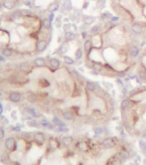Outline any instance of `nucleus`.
I'll return each instance as SVG.
<instances>
[{
	"mask_svg": "<svg viewBox=\"0 0 146 165\" xmlns=\"http://www.w3.org/2000/svg\"><path fill=\"white\" fill-rule=\"evenodd\" d=\"M92 68L94 69L95 71H97V72H101L103 70V68H104V65L101 63H99V62H97V61H92Z\"/></svg>",
	"mask_w": 146,
	"mask_h": 165,
	"instance_id": "1a4fd4ad",
	"label": "nucleus"
},
{
	"mask_svg": "<svg viewBox=\"0 0 146 165\" xmlns=\"http://www.w3.org/2000/svg\"><path fill=\"white\" fill-rule=\"evenodd\" d=\"M63 8L64 9H66L67 10H72V8H73V5H72V2H71L70 0H65L63 3Z\"/></svg>",
	"mask_w": 146,
	"mask_h": 165,
	"instance_id": "cd10ccee",
	"label": "nucleus"
},
{
	"mask_svg": "<svg viewBox=\"0 0 146 165\" xmlns=\"http://www.w3.org/2000/svg\"><path fill=\"white\" fill-rule=\"evenodd\" d=\"M10 99L14 103H17L21 100V94L19 92H12L10 95Z\"/></svg>",
	"mask_w": 146,
	"mask_h": 165,
	"instance_id": "4468645a",
	"label": "nucleus"
},
{
	"mask_svg": "<svg viewBox=\"0 0 146 165\" xmlns=\"http://www.w3.org/2000/svg\"><path fill=\"white\" fill-rule=\"evenodd\" d=\"M29 68H30V64L27 62H24V63H21V65H20V69H21V71H23V72L28 71Z\"/></svg>",
	"mask_w": 146,
	"mask_h": 165,
	"instance_id": "393cba45",
	"label": "nucleus"
},
{
	"mask_svg": "<svg viewBox=\"0 0 146 165\" xmlns=\"http://www.w3.org/2000/svg\"><path fill=\"white\" fill-rule=\"evenodd\" d=\"M3 55H4V57H10V56L12 55V50L6 48V49H4V51H3Z\"/></svg>",
	"mask_w": 146,
	"mask_h": 165,
	"instance_id": "7c9ffc66",
	"label": "nucleus"
},
{
	"mask_svg": "<svg viewBox=\"0 0 146 165\" xmlns=\"http://www.w3.org/2000/svg\"><path fill=\"white\" fill-rule=\"evenodd\" d=\"M34 64L37 67H45L46 64V62L43 57H38L34 60Z\"/></svg>",
	"mask_w": 146,
	"mask_h": 165,
	"instance_id": "f3484780",
	"label": "nucleus"
},
{
	"mask_svg": "<svg viewBox=\"0 0 146 165\" xmlns=\"http://www.w3.org/2000/svg\"><path fill=\"white\" fill-rule=\"evenodd\" d=\"M102 145L105 149H111L116 145V142L114 138H106L102 141Z\"/></svg>",
	"mask_w": 146,
	"mask_h": 165,
	"instance_id": "f257e3e1",
	"label": "nucleus"
},
{
	"mask_svg": "<svg viewBox=\"0 0 146 165\" xmlns=\"http://www.w3.org/2000/svg\"><path fill=\"white\" fill-rule=\"evenodd\" d=\"M76 38V35L73 32H70V31H67L65 34H64V39L66 40L67 42H71V41H73Z\"/></svg>",
	"mask_w": 146,
	"mask_h": 165,
	"instance_id": "6e6552de",
	"label": "nucleus"
},
{
	"mask_svg": "<svg viewBox=\"0 0 146 165\" xmlns=\"http://www.w3.org/2000/svg\"><path fill=\"white\" fill-rule=\"evenodd\" d=\"M3 5L4 6V8H6L7 10H12V9H14L15 4V3L11 0H4V3H3Z\"/></svg>",
	"mask_w": 146,
	"mask_h": 165,
	"instance_id": "2eb2a0df",
	"label": "nucleus"
},
{
	"mask_svg": "<svg viewBox=\"0 0 146 165\" xmlns=\"http://www.w3.org/2000/svg\"><path fill=\"white\" fill-rule=\"evenodd\" d=\"M127 92H128V90H127V87H123L122 88V94L123 95H126L127 94Z\"/></svg>",
	"mask_w": 146,
	"mask_h": 165,
	"instance_id": "58836bf2",
	"label": "nucleus"
},
{
	"mask_svg": "<svg viewBox=\"0 0 146 165\" xmlns=\"http://www.w3.org/2000/svg\"><path fill=\"white\" fill-rule=\"evenodd\" d=\"M99 30H100V26H99V25H95V26H93L92 28H91L90 33H91V34H97L99 32Z\"/></svg>",
	"mask_w": 146,
	"mask_h": 165,
	"instance_id": "c85d7f7f",
	"label": "nucleus"
},
{
	"mask_svg": "<svg viewBox=\"0 0 146 165\" xmlns=\"http://www.w3.org/2000/svg\"><path fill=\"white\" fill-rule=\"evenodd\" d=\"M96 21V17L94 16H86L83 18V22L85 25L86 26H90V25H92Z\"/></svg>",
	"mask_w": 146,
	"mask_h": 165,
	"instance_id": "423d86ee",
	"label": "nucleus"
},
{
	"mask_svg": "<svg viewBox=\"0 0 146 165\" xmlns=\"http://www.w3.org/2000/svg\"><path fill=\"white\" fill-rule=\"evenodd\" d=\"M49 64L52 68H58L60 67V65H61V63H60V61H59L58 59L51 58L50 60Z\"/></svg>",
	"mask_w": 146,
	"mask_h": 165,
	"instance_id": "f8f14e48",
	"label": "nucleus"
},
{
	"mask_svg": "<svg viewBox=\"0 0 146 165\" xmlns=\"http://www.w3.org/2000/svg\"><path fill=\"white\" fill-rule=\"evenodd\" d=\"M15 146V140L14 138L10 137V138H8V139L5 140V147H6L8 150H10V151L14 150Z\"/></svg>",
	"mask_w": 146,
	"mask_h": 165,
	"instance_id": "f03ea898",
	"label": "nucleus"
},
{
	"mask_svg": "<svg viewBox=\"0 0 146 165\" xmlns=\"http://www.w3.org/2000/svg\"><path fill=\"white\" fill-rule=\"evenodd\" d=\"M27 124L30 127H38V123L35 122H33V121H29L28 122H27Z\"/></svg>",
	"mask_w": 146,
	"mask_h": 165,
	"instance_id": "c9c22d12",
	"label": "nucleus"
},
{
	"mask_svg": "<svg viewBox=\"0 0 146 165\" xmlns=\"http://www.w3.org/2000/svg\"><path fill=\"white\" fill-rule=\"evenodd\" d=\"M47 45L48 43L46 40H40V41H38V43H37V51L39 52L41 51H44L45 50V48L47 47Z\"/></svg>",
	"mask_w": 146,
	"mask_h": 165,
	"instance_id": "39448f33",
	"label": "nucleus"
},
{
	"mask_svg": "<svg viewBox=\"0 0 146 165\" xmlns=\"http://www.w3.org/2000/svg\"><path fill=\"white\" fill-rule=\"evenodd\" d=\"M76 148H78L80 151H87V145L85 142L80 141L76 144Z\"/></svg>",
	"mask_w": 146,
	"mask_h": 165,
	"instance_id": "a211bd4d",
	"label": "nucleus"
},
{
	"mask_svg": "<svg viewBox=\"0 0 146 165\" xmlns=\"http://www.w3.org/2000/svg\"><path fill=\"white\" fill-rule=\"evenodd\" d=\"M63 61H64V63L67 64V65H68V66L74 64V60H73L72 57H69V56H64V57H63Z\"/></svg>",
	"mask_w": 146,
	"mask_h": 165,
	"instance_id": "5701e85b",
	"label": "nucleus"
},
{
	"mask_svg": "<svg viewBox=\"0 0 146 165\" xmlns=\"http://www.w3.org/2000/svg\"><path fill=\"white\" fill-rule=\"evenodd\" d=\"M104 86H106L108 90L113 88V85H112V84H110V83H108V82H105V81H104Z\"/></svg>",
	"mask_w": 146,
	"mask_h": 165,
	"instance_id": "f704fd0d",
	"label": "nucleus"
},
{
	"mask_svg": "<svg viewBox=\"0 0 146 165\" xmlns=\"http://www.w3.org/2000/svg\"><path fill=\"white\" fill-rule=\"evenodd\" d=\"M130 105H131V101L128 100V99H124L121 101V104H120V107L123 110H126L127 109L129 108Z\"/></svg>",
	"mask_w": 146,
	"mask_h": 165,
	"instance_id": "4be33fe9",
	"label": "nucleus"
},
{
	"mask_svg": "<svg viewBox=\"0 0 146 165\" xmlns=\"http://www.w3.org/2000/svg\"><path fill=\"white\" fill-rule=\"evenodd\" d=\"M2 110V104H0V110Z\"/></svg>",
	"mask_w": 146,
	"mask_h": 165,
	"instance_id": "49530a36",
	"label": "nucleus"
},
{
	"mask_svg": "<svg viewBox=\"0 0 146 165\" xmlns=\"http://www.w3.org/2000/svg\"><path fill=\"white\" fill-rule=\"evenodd\" d=\"M54 18H55L54 14H53V13H50V15L49 16V20H50V21H52L53 20H54Z\"/></svg>",
	"mask_w": 146,
	"mask_h": 165,
	"instance_id": "4c0bfd02",
	"label": "nucleus"
},
{
	"mask_svg": "<svg viewBox=\"0 0 146 165\" xmlns=\"http://www.w3.org/2000/svg\"><path fill=\"white\" fill-rule=\"evenodd\" d=\"M70 75L72 76V78L75 79V80H80V75L79 74L78 70H76V69H71Z\"/></svg>",
	"mask_w": 146,
	"mask_h": 165,
	"instance_id": "a878e982",
	"label": "nucleus"
},
{
	"mask_svg": "<svg viewBox=\"0 0 146 165\" xmlns=\"http://www.w3.org/2000/svg\"><path fill=\"white\" fill-rule=\"evenodd\" d=\"M52 122H53V124L55 126H57V127H67L66 123L64 122L63 121H61V119H59L58 117H57V116L53 117Z\"/></svg>",
	"mask_w": 146,
	"mask_h": 165,
	"instance_id": "9d476101",
	"label": "nucleus"
},
{
	"mask_svg": "<svg viewBox=\"0 0 146 165\" xmlns=\"http://www.w3.org/2000/svg\"><path fill=\"white\" fill-rule=\"evenodd\" d=\"M59 51H60V52H61V54H65V53H66V52H68V45H62L61 46V47H60Z\"/></svg>",
	"mask_w": 146,
	"mask_h": 165,
	"instance_id": "473e14b6",
	"label": "nucleus"
},
{
	"mask_svg": "<svg viewBox=\"0 0 146 165\" xmlns=\"http://www.w3.org/2000/svg\"><path fill=\"white\" fill-rule=\"evenodd\" d=\"M85 86H86V89H87L89 92H95V91H96V85H95L94 82L87 80Z\"/></svg>",
	"mask_w": 146,
	"mask_h": 165,
	"instance_id": "6ab92c4d",
	"label": "nucleus"
},
{
	"mask_svg": "<svg viewBox=\"0 0 146 165\" xmlns=\"http://www.w3.org/2000/svg\"><path fill=\"white\" fill-rule=\"evenodd\" d=\"M119 156H120V159L126 160V159H127V158L129 157V153H128V151H122V152H120Z\"/></svg>",
	"mask_w": 146,
	"mask_h": 165,
	"instance_id": "c756f323",
	"label": "nucleus"
},
{
	"mask_svg": "<svg viewBox=\"0 0 146 165\" xmlns=\"http://www.w3.org/2000/svg\"><path fill=\"white\" fill-rule=\"evenodd\" d=\"M56 131L60 133H68L69 129L67 127H58L57 128H56Z\"/></svg>",
	"mask_w": 146,
	"mask_h": 165,
	"instance_id": "2f4dec72",
	"label": "nucleus"
},
{
	"mask_svg": "<svg viewBox=\"0 0 146 165\" xmlns=\"http://www.w3.org/2000/svg\"><path fill=\"white\" fill-rule=\"evenodd\" d=\"M81 36H82V39H85L86 38V36H87V32H82L81 33Z\"/></svg>",
	"mask_w": 146,
	"mask_h": 165,
	"instance_id": "ea45409f",
	"label": "nucleus"
},
{
	"mask_svg": "<svg viewBox=\"0 0 146 165\" xmlns=\"http://www.w3.org/2000/svg\"><path fill=\"white\" fill-rule=\"evenodd\" d=\"M129 53H130V55H131V57H137L139 54V49L137 47V46L133 45V46H132V47L130 48Z\"/></svg>",
	"mask_w": 146,
	"mask_h": 165,
	"instance_id": "dca6fc26",
	"label": "nucleus"
},
{
	"mask_svg": "<svg viewBox=\"0 0 146 165\" xmlns=\"http://www.w3.org/2000/svg\"><path fill=\"white\" fill-rule=\"evenodd\" d=\"M73 113L71 110H66L62 113V117L66 121H72L73 119Z\"/></svg>",
	"mask_w": 146,
	"mask_h": 165,
	"instance_id": "ddd939ff",
	"label": "nucleus"
},
{
	"mask_svg": "<svg viewBox=\"0 0 146 165\" xmlns=\"http://www.w3.org/2000/svg\"><path fill=\"white\" fill-rule=\"evenodd\" d=\"M74 57H75V59L77 61H80L81 60L83 57V51L80 48H78V49L76 50L75 53H74Z\"/></svg>",
	"mask_w": 146,
	"mask_h": 165,
	"instance_id": "b1692460",
	"label": "nucleus"
},
{
	"mask_svg": "<svg viewBox=\"0 0 146 165\" xmlns=\"http://www.w3.org/2000/svg\"><path fill=\"white\" fill-rule=\"evenodd\" d=\"M144 45H146V41H143V42H142V45H141V46H144Z\"/></svg>",
	"mask_w": 146,
	"mask_h": 165,
	"instance_id": "c03bdc74",
	"label": "nucleus"
},
{
	"mask_svg": "<svg viewBox=\"0 0 146 165\" xmlns=\"http://www.w3.org/2000/svg\"><path fill=\"white\" fill-rule=\"evenodd\" d=\"M61 142H62V144L65 146H69V145H71L72 143L73 142V137H70V136L63 137V138L61 139Z\"/></svg>",
	"mask_w": 146,
	"mask_h": 165,
	"instance_id": "9b49d317",
	"label": "nucleus"
},
{
	"mask_svg": "<svg viewBox=\"0 0 146 165\" xmlns=\"http://www.w3.org/2000/svg\"><path fill=\"white\" fill-rule=\"evenodd\" d=\"M4 137V131L2 127H0V139H2Z\"/></svg>",
	"mask_w": 146,
	"mask_h": 165,
	"instance_id": "e433bc0d",
	"label": "nucleus"
},
{
	"mask_svg": "<svg viewBox=\"0 0 146 165\" xmlns=\"http://www.w3.org/2000/svg\"><path fill=\"white\" fill-rule=\"evenodd\" d=\"M34 139H35V141L39 145H42L44 143L45 139V134L41 132H38V133H36L35 134H34Z\"/></svg>",
	"mask_w": 146,
	"mask_h": 165,
	"instance_id": "20e7f679",
	"label": "nucleus"
},
{
	"mask_svg": "<svg viewBox=\"0 0 146 165\" xmlns=\"http://www.w3.org/2000/svg\"><path fill=\"white\" fill-rule=\"evenodd\" d=\"M92 44L91 39H86L84 43V50L88 54V56L90 55V53L92 52Z\"/></svg>",
	"mask_w": 146,
	"mask_h": 165,
	"instance_id": "0eeeda50",
	"label": "nucleus"
},
{
	"mask_svg": "<svg viewBox=\"0 0 146 165\" xmlns=\"http://www.w3.org/2000/svg\"><path fill=\"white\" fill-rule=\"evenodd\" d=\"M0 61H4V58L2 56H0Z\"/></svg>",
	"mask_w": 146,
	"mask_h": 165,
	"instance_id": "a18cd8bd",
	"label": "nucleus"
},
{
	"mask_svg": "<svg viewBox=\"0 0 146 165\" xmlns=\"http://www.w3.org/2000/svg\"><path fill=\"white\" fill-rule=\"evenodd\" d=\"M87 5H88V3L86 2L85 4V6H83V8H84V9H85V8H87Z\"/></svg>",
	"mask_w": 146,
	"mask_h": 165,
	"instance_id": "37998d69",
	"label": "nucleus"
},
{
	"mask_svg": "<svg viewBox=\"0 0 146 165\" xmlns=\"http://www.w3.org/2000/svg\"><path fill=\"white\" fill-rule=\"evenodd\" d=\"M132 32L134 34H137V35H139V34H141L143 33V28L140 24L138 23H134L133 25L132 26V28H131Z\"/></svg>",
	"mask_w": 146,
	"mask_h": 165,
	"instance_id": "7ed1b4c3",
	"label": "nucleus"
},
{
	"mask_svg": "<svg viewBox=\"0 0 146 165\" xmlns=\"http://www.w3.org/2000/svg\"><path fill=\"white\" fill-rule=\"evenodd\" d=\"M1 6H2V4H1V3H0V9H1Z\"/></svg>",
	"mask_w": 146,
	"mask_h": 165,
	"instance_id": "de8ad7c7",
	"label": "nucleus"
},
{
	"mask_svg": "<svg viewBox=\"0 0 146 165\" xmlns=\"http://www.w3.org/2000/svg\"><path fill=\"white\" fill-rule=\"evenodd\" d=\"M116 82H117V84H119V86H123V82L120 80V79H117V80H116Z\"/></svg>",
	"mask_w": 146,
	"mask_h": 165,
	"instance_id": "a19ab883",
	"label": "nucleus"
},
{
	"mask_svg": "<svg viewBox=\"0 0 146 165\" xmlns=\"http://www.w3.org/2000/svg\"><path fill=\"white\" fill-rule=\"evenodd\" d=\"M27 111H28V113L30 114L31 116H33V117H39V116H41V114H40L36 109L28 108L27 109Z\"/></svg>",
	"mask_w": 146,
	"mask_h": 165,
	"instance_id": "412c9836",
	"label": "nucleus"
},
{
	"mask_svg": "<svg viewBox=\"0 0 146 165\" xmlns=\"http://www.w3.org/2000/svg\"><path fill=\"white\" fill-rule=\"evenodd\" d=\"M58 9H59L58 3H52V4H50L49 5V7H48V10H49V12H50V13H53V12L57 11V10H58Z\"/></svg>",
	"mask_w": 146,
	"mask_h": 165,
	"instance_id": "aec40b11",
	"label": "nucleus"
},
{
	"mask_svg": "<svg viewBox=\"0 0 146 165\" xmlns=\"http://www.w3.org/2000/svg\"><path fill=\"white\" fill-rule=\"evenodd\" d=\"M94 132L96 134H103V132H104V129L100 127H97L94 128Z\"/></svg>",
	"mask_w": 146,
	"mask_h": 165,
	"instance_id": "72a5a7b5",
	"label": "nucleus"
},
{
	"mask_svg": "<svg viewBox=\"0 0 146 165\" xmlns=\"http://www.w3.org/2000/svg\"><path fill=\"white\" fill-rule=\"evenodd\" d=\"M42 24L45 28H46V29L51 28V21H50L49 19H44L42 21Z\"/></svg>",
	"mask_w": 146,
	"mask_h": 165,
	"instance_id": "bb28decb",
	"label": "nucleus"
},
{
	"mask_svg": "<svg viewBox=\"0 0 146 165\" xmlns=\"http://www.w3.org/2000/svg\"><path fill=\"white\" fill-rule=\"evenodd\" d=\"M111 21H119V17H118V16L111 17Z\"/></svg>",
	"mask_w": 146,
	"mask_h": 165,
	"instance_id": "79ce46f5",
	"label": "nucleus"
}]
</instances>
